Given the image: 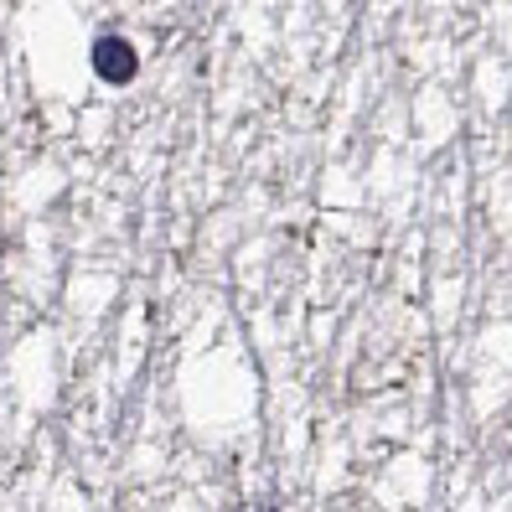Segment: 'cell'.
Listing matches in <instances>:
<instances>
[{"label": "cell", "mask_w": 512, "mask_h": 512, "mask_svg": "<svg viewBox=\"0 0 512 512\" xmlns=\"http://www.w3.org/2000/svg\"><path fill=\"white\" fill-rule=\"evenodd\" d=\"M88 68H94V78L109 83V88H130L140 78V47L125 32H99L88 42Z\"/></svg>", "instance_id": "6da1fadb"}]
</instances>
